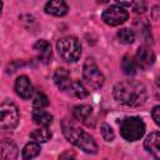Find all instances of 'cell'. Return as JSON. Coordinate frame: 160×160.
I'll return each mask as SVG.
<instances>
[{
	"label": "cell",
	"instance_id": "7a4b0ae2",
	"mask_svg": "<svg viewBox=\"0 0 160 160\" xmlns=\"http://www.w3.org/2000/svg\"><path fill=\"white\" fill-rule=\"evenodd\" d=\"M61 128H62L64 136L68 139V141H70L71 144H74L75 146H78L79 149H81L82 151H85L88 154L98 152V145L90 134H88L82 129L78 128L75 124H72L68 119L62 120Z\"/></svg>",
	"mask_w": 160,
	"mask_h": 160
},
{
	"label": "cell",
	"instance_id": "d6986e66",
	"mask_svg": "<svg viewBox=\"0 0 160 160\" xmlns=\"http://www.w3.org/2000/svg\"><path fill=\"white\" fill-rule=\"evenodd\" d=\"M51 136H52V132L48 128H40V129H36L30 132V138L38 144L49 141L51 139Z\"/></svg>",
	"mask_w": 160,
	"mask_h": 160
},
{
	"label": "cell",
	"instance_id": "603a6c76",
	"mask_svg": "<svg viewBox=\"0 0 160 160\" xmlns=\"http://www.w3.org/2000/svg\"><path fill=\"white\" fill-rule=\"evenodd\" d=\"M100 132H101L102 139H104L105 141H108V142H111V141L114 140V138H115V134H114L111 126H110L109 124H106V122H102V124H101V126H100Z\"/></svg>",
	"mask_w": 160,
	"mask_h": 160
},
{
	"label": "cell",
	"instance_id": "d4e9b609",
	"mask_svg": "<svg viewBox=\"0 0 160 160\" xmlns=\"http://www.w3.org/2000/svg\"><path fill=\"white\" fill-rule=\"evenodd\" d=\"M151 116H152V120L155 121V124L160 126V105H156V106L152 108Z\"/></svg>",
	"mask_w": 160,
	"mask_h": 160
},
{
	"label": "cell",
	"instance_id": "9c48e42d",
	"mask_svg": "<svg viewBox=\"0 0 160 160\" xmlns=\"http://www.w3.org/2000/svg\"><path fill=\"white\" fill-rule=\"evenodd\" d=\"M15 91L24 100H28L32 96L34 88H32V84H31L30 79L26 75H20V76L16 78V80H15Z\"/></svg>",
	"mask_w": 160,
	"mask_h": 160
},
{
	"label": "cell",
	"instance_id": "3957f363",
	"mask_svg": "<svg viewBox=\"0 0 160 160\" xmlns=\"http://www.w3.org/2000/svg\"><path fill=\"white\" fill-rule=\"evenodd\" d=\"M56 49L59 55L68 62H75L81 56V44L75 36L71 35L59 39L56 42Z\"/></svg>",
	"mask_w": 160,
	"mask_h": 160
},
{
	"label": "cell",
	"instance_id": "484cf974",
	"mask_svg": "<svg viewBox=\"0 0 160 160\" xmlns=\"http://www.w3.org/2000/svg\"><path fill=\"white\" fill-rule=\"evenodd\" d=\"M59 160H76V158H75V154L72 151H65L60 155Z\"/></svg>",
	"mask_w": 160,
	"mask_h": 160
},
{
	"label": "cell",
	"instance_id": "ba28073f",
	"mask_svg": "<svg viewBox=\"0 0 160 160\" xmlns=\"http://www.w3.org/2000/svg\"><path fill=\"white\" fill-rule=\"evenodd\" d=\"M135 61L138 64V68L142 70H146L150 66H152V64L155 62V54L152 49L148 45H141L136 51Z\"/></svg>",
	"mask_w": 160,
	"mask_h": 160
},
{
	"label": "cell",
	"instance_id": "4316f807",
	"mask_svg": "<svg viewBox=\"0 0 160 160\" xmlns=\"http://www.w3.org/2000/svg\"><path fill=\"white\" fill-rule=\"evenodd\" d=\"M159 86H160V79H159Z\"/></svg>",
	"mask_w": 160,
	"mask_h": 160
},
{
	"label": "cell",
	"instance_id": "277c9868",
	"mask_svg": "<svg viewBox=\"0 0 160 160\" xmlns=\"http://www.w3.org/2000/svg\"><path fill=\"white\" fill-rule=\"evenodd\" d=\"M145 122L138 116L125 118L120 121V135L126 141L140 140L145 134Z\"/></svg>",
	"mask_w": 160,
	"mask_h": 160
},
{
	"label": "cell",
	"instance_id": "2e32d148",
	"mask_svg": "<svg viewBox=\"0 0 160 160\" xmlns=\"http://www.w3.org/2000/svg\"><path fill=\"white\" fill-rule=\"evenodd\" d=\"M32 120L36 125L41 126V128H48L50 124H52L54 121V116L42 109H35L32 111Z\"/></svg>",
	"mask_w": 160,
	"mask_h": 160
},
{
	"label": "cell",
	"instance_id": "9a60e30c",
	"mask_svg": "<svg viewBox=\"0 0 160 160\" xmlns=\"http://www.w3.org/2000/svg\"><path fill=\"white\" fill-rule=\"evenodd\" d=\"M52 79H54L55 85L60 90H62V91H66L69 89L70 84H71V81H70V72L66 69H64V68L56 69L55 72H54Z\"/></svg>",
	"mask_w": 160,
	"mask_h": 160
},
{
	"label": "cell",
	"instance_id": "7402d4cb",
	"mask_svg": "<svg viewBox=\"0 0 160 160\" xmlns=\"http://www.w3.org/2000/svg\"><path fill=\"white\" fill-rule=\"evenodd\" d=\"M49 98L40 90H36L34 96H32V105L34 108L36 109H42V108H46L49 105Z\"/></svg>",
	"mask_w": 160,
	"mask_h": 160
},
{
	"label": "cell",
	"instance_id": "e0dca14e",
	"mask_svg": "<svg viewBox=\"0 0 160 160\" xmlns=\"http://www.w3.org/2000/svg\"><path fill=\"white\" fill-rule=\"evenodd\" d=\"M66 92L75 98V99H84L89 95V91L86 90V88L80 82V81H71L69 89L66 90Z\"/></svg>",
	"mask_w": 160,
	"mask_h": 160
},
{
	"label": "cell",
	"instance_id": "5bb4252c",
	"mask_svg": "<svg viewBox=\"0 0 160 160\" xmlns=\"http://www.w3.org/2000/svg\"><path fill=\"white\" fill-rule=\"evenodd\" d=\"M68 5L62 0H52L45 4V12L52 16H64L68 14Z\"/></svg>",
	"mask_w": 160,
	"mask_h": 160
},
{
	"label": "cell",
	"instance_id": "8fae6325",
	"mask_svg": "<svg viewBox=\"0 0 160 160\" xmlns=\"http://www.w3.org/2000/svg\"><path fill=\"white\" fill-rule=\"evenodd\" d=\"M34 50L38 54V59L39 61H41L42 64H49L51 61V56H52V51H51V45L49 41L41 39L38 40L34 45Z\"/></svg>",
	"mask_w": 160,
	"mask_h": 160
},
{
	"label": "cell",
	"instance_id": "7c38bea8",
	"mask_svg": "<svg viewBox=\"0 0 160 160\" xmlns=\"http://www.w3.org/2000/svg\"><path fill=\"white\" fill-rule=\"evenodd\" d=\"M1 158L0 160H16L19 149L16 144L10 139H4L1 141V150H0Z\"/></svg>",
	"mask_w": 160,
	"mask_h": 160
},
{
	"label": "cell",
	"instance_id": "ffe728a7",
	"mask_svg": "<svg viewBox=\"0 0 160 160\" xmlns=\"http://www.w3.org/2000/svg\"><path fill=\"white\" fill-rule=\"evenodd\" d=\"M121 69L124 71V74L126 75H134L138 70V64L135 61V59H132L129 55H125L121 60Z\"/></svg>",
	"mask_w": 160,
	"mask_h": 160
},
{
	"label": "cell",
	"instance_id": "cb8c5ba5",
	"mask_svg": "<svg viewBox=\"0 0 160 160\" xmlns=\"http://www.w3.org/2000/svg\"><path fill=\"white\" fill-rule=\"evenodd\" d=\"M129 8H131L135 12H144L146 10V4L142 1H131Z\"/></svg>",
	"mask_w": 160,
	"mask_h": 160
},
{
	"label": "cell",
	"instance_id": "4fadbf2b",
	"mask_svg": "<svg viewBox=\"0 0 160 160\" xmlns=\"http://www.w3.org/2000/svg\"><path fill=\"white\" fill-rule=\"evenodd\" d=\"M72 116L78 121L86 124V125H90L89 120H91V118H92V108L90 105H86V104L76 105L72 109Z\"/></svg>",
	"mask_w": 160,
	"mask_h": 160
},
{
	"label": "cell",
	"instance_id": "ac0fdd59",
	"mask_svg": "<svg viewBox=\"0 0 160 160\" xmlns=\"http://www.w3.org/2000/svg\"><path fill=\"white\" fill-rule=\"evenodd\" d=\"M40 145L35 141L32 142H28L22 150H21V160H31L32 158L38 156L40 154Z\"/></svg>",
	"mask_w": 160,
	"mask_h": 160
},
{
	"label": "cell",
	"instance_id": "44dd1931",
	"mask_svg": "<svg viewBox=\"0 0 160 160\" xmlns=\"http://www.w3.org/2000/svg\"><path fill=\"white\" fill-rule=\"evenodd\" d=\"M118 39L121 44H125V45H130L134 42L135 40V32L131 30V29H128V28H124L121 30L118 31Z\"/></svg>",
	"mask_w": 160,
	"mask_h": 160
},
{
	"label": "cell",
	"instance_id": "5b68a950",
	"mask_svg": "<svg viewBox=\"0 0 160 160\" xmlns=\"http://www.w3.org/2000/svg\"><path fill=\"white\" fill-rule=\"evenodd\" d=\"M82 76H84L85 82L94 90L100 89L105 81L104 74L100 71V69L98 68L92 58H88L85 60L84 66H82Z\"/></svg>",
	"mask_w": 160,
	"mask_h": 160
},
{
	"label": "cell",
	"instance_id": "30bf717a",
	"mask_svg": "<svg viewBox=\"0 0 160 160\" xmlns=\"http://www.w3.org/2000/svg\"><path fill=\"white\" fill-rule=\"evenodd\" d=\"M144 148L155 160H160V131L150 132L144 140Z\"/></svg>",
	"mask_w": 160,
	"mask_h": 160
},
{
	"label": "cell",
	"instance_id": "8992f818",
	"mask_svg": "<svg viewBox=\"0 0 160 160\" xmlns=\"http://www.w3.org/2000/svg\"><path fill=\"white\" fill-rule=\"evenodd\" d=\"M19 109L14 102L4 101L0 106V128L2 130H11L19 122Z\"/></svg>",
	"mask_w": 160,
	"mask_h": 160
},
{
	"label": "cell",
	"instance_id": "52a82bcc",
	"mask_svg": "<svg viewBox=\"0 0 160 160\" xmlns=\"http://www.w3.org/2000/svg\"><path fill=\"white\" fill-rule=\"evenodd\" d=\"M128 18H129L128 10L125 8L118 5V4L110 5L101 14V19L104 20V22L110 25V26L121 25V24H124L128 20Z\"/></svg>",
	"mask_w": 160,
	"mask_h": 160
},
{
	"label": "cell",
	"instance_id": "6da1fadb",
	"mask_svg": "<svg viewBox=\"0 0 160 160\" xmlns=\"http://www.w3.org/2000/svg\"><path fill=\"white\" fill-rule=\"evenodd\" d=\"M112 94L116 101L130 108L142 105L148 96L146 88L136 80H122L116 82Z\"/></svg>",
	"mask_w": 160,
	"mask_h": 160
}]
</instances>
